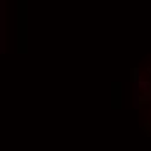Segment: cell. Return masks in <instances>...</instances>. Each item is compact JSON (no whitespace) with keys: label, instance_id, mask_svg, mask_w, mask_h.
Listing matches in <instances>:
<instances>
[{"label":"cell","instance_id":"cell-1","mask_svg":"<svg viewBox=\"0 0 151 151\" xmlns=\"http://www.w3.org/2000/svg\"><path fill=\"white\" fill-rule=\"evenodd\" d=\"M139 87H141V89H142V91H150V83H148V82H141V83H139Z\"/></svg>","mask_w":151,"mask_h":151}]
</instances>
